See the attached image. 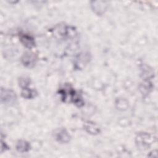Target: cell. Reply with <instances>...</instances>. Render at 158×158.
<instances>
[{
  "label": "cell",
  "instance_id": "10",
  "mask_svg": "<svg viewBox=\"0 0 158 158\" xmlns=\"http://www.w3.org/2000/svg\"><path fill=\"white\" fill-rule=\"evenodd\" d=\"M30 144L25 140H19L16 144V149L19 152H27L30 149Z\"/></svg>",
  "mask_w": 158,
  "mask_h": 158
},
{
  "label": "cell",
  "instance_id": "11",
  "mask_svg": "<svg viewBox=\"0 0 158 158\" xmlns=\"http://www.w3.org/2000/svg\"><path fill=\"white\" fill-rule=\"evenodd\" d=\"M21 95L23 98L25 99H33L36 96L37 93L35 90L27 86L22 88Z\"/></svg>",
  "mask_w": 158,
  "mask_h": 158
},
{
  "label": "cell",
  "instance_id": "6",
  "mask_svg": "<svg viewBox=\"0 0 158 158\" xmlns=\"http://www.w3.org/2000/svg\"><path fill=\"white\" fill-rule=\"evenodd\" d=\"M19 40L25 47L28 49H31L35 46V41L34 38L29 34L25 33H20Z\"/></svg>",
  "mask_w": 158,
  "mask_h": 158
},
{
  "label": "cell",
  "instance_id": "9",
  "mask_svg": "<svg viewBox=\"0 0 158 158\" xmlns=\"http://www.w3.org/2000/svg\"><path fill=\"white\" fill-rule=\"evenodd\" d=\"M84 129L91 135H97L100 133L99 127L93 122L88 121L84 123Z\"/></svg>",
  "mask_w": 158,
  "mask_h": 158
},
{
  "label": "cell",
  "instance_id": "4",
  "mask_svg": "<svg viewBox=\"0 0 158 158\" xmlns=\"http://www.w3.org/2000/svg\"><path fill=\"white\" fill-rule=\"evenodd\" d=\"M36 59L37 58L33 53L27 52L22 56L21 58V62L25 67L28 68H32L35 66Z\"/></svg>",
  "mask_w": 158,
  "mask_h": 158
},
{
  "label": "cell",
  "instance_id": "2",
  "mask_svg": "<svg viewBox=\"0 0 158 158\" xmlns=\"http://www.w3.org/2000/svg\"><path fill=\"white\" fill-rule=\"evenodd\" d=\"M154 142V137L148 133H139L135 138L137 146L141 149H147Z\"/></svg>",
  "mask_w": 158,
  "mask_h": 158
},
{
  "label": "cell",
  "instance_id": "3",
  "mask_svg": "<svg viewBox=\"0 0 158 158\" xmlns=\"http://www.w3.org/2000/svg\"><path fill=\"white\" fill-rule=\"evenodd\" d=\"M17 96L15 93L9 89L1 88V101L4 104L10 105L15 102Z\"/></svg>",
  "mask_w": 158,
  "mask_h": 158
},
{
  "label": "cell",
  "instance_id": "1",
  "mask_svg": "<svg viewBox=\"0 0 158 158\" xmlns=\"http://www.w3.org/2000/svg\"><path fill=\"white\" fill-rule=\"evenodd\" d=\"M59 93L63 102H72L78 107H81L84 104L81 96L70 85H66L60 88Z\"/></svg>",
  "mask_w": 158,
  "mask_h": 158
},
{
  "label": "cell",
  "instance_id": "8",
  "mask_svg": "<svg viewBox=\"0 0 158 158\" xmlns=\"http://www.w3.org/2000/svg\"><path fill=\"white\" fill-rule=\"evenodd\" d=\"M93 4H91L93 10L97 14L101 15L104 13L106 10L107 5L106 4V2L104 1H93L92 2Z\"/></svg>",
  "mask_w": 158,
  "mask_h": 158
},
{
  "label": "cell",
  "instance_id": "5",
  "mask_svg": "<svg viewBox=\"0 0 158 158\" xmlns=\"http://www.w3.org/2000/svg\"><path fill=\"white\" fill-rule=\"evenodd\" d=\"M60 38L64 39L72 38H74L76 35V30L74 27L71 26H63L59 27V33Z\"/></svg>",
  "mask_w": 158,
  "mask_h": 158
},
{
  "label": "cell",
  "instance_id": "7",
  "mask_svg": "<svg viewBox=\"0 0 158 158\" xmlns=\"http://www.w3.org/2000/svg\"><path fill=\"white\" fill-rule=\"evenodd\" d=\"M55 139L60 143H67L70 140V135L65 128H60L57 130L54 134Z\"/></svg>",
  "mask_w": 158,
  "mask_h": 158
}]
</instances>
